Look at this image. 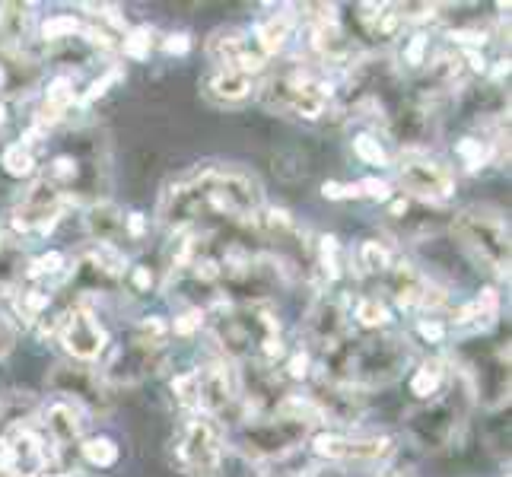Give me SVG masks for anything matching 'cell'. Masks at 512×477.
<instances>
[{
    "label": "cell",
    "instance_id": "18",
    "mask_svg": "<svg viewBox=\"0 0 512 477\" xmlns=\"http://www.w3.org/2000/svg\"><path fill=\"white\" fill-rule=\"evenodd\" d=\"M306 331H309V338L315 344H322V347L331 350L347 331L344 306L334 296H319V299H315V306L309 309V315H306Z\"/></svg>",
    "mask_w": 512,
    "mask_h": 477
},
{
    "label": "cell",
    "instance_id": "40",
    "mask_svg": "<svg viewBox=\"0 0 512 477\" xmlns=\"http://www.w3.org/2000/svg\"><path fill=\"white\" fill-rule=\"evenodd\" d=\"M61 268H64V255H61V252H48V255H42V258L29 261V271H26V277H45V274H58Z\"/></svg>",
    "mask_w": 512,
    "mask_h": 477
},
{
    "label": "cell",
    "instance_id": "12",
    "mask_svg": "<svg viewBox=\"0 0 512 477\" xmlns=\"http://www.w3.org/2000/svg\"><path fill=\"white\" fill-rule=\"evenodd\" d=\"M55 334L61 338L70 357L83 360V363L96 360L105 347V331L86 306H70L67 312H61L55 322Z\"/></svg>",
    "mask_w": 512,
    "mask_h": 477
},
{
    "label": "cell",
    "instance_id": "37",
    "mask_svg": "<svg viewBox=\"0 0 512 477\" xmlns=\"http://www.w3.org/2000/svg\"><path fill=\"white\" fill-rule=\"evenodd\" d=\"M319 264H322V271H325L328 280H334L341 274V245L334 236L319 239Z\"/></svg>",
    "mask_w": 512,
    "mask_h": 477
},
{
    "label": "cell",
    "instance_id": "34",
    "mask_svg": "<svg viewBox=\"0 0 512 477\" xmlns=\"http://www.w3.org/2000/svg\"><path fill=\"white\" fill-rule=\"evenodd\" d=\"M16 293H20V303H16V306H20V315L26 318V322L32 325V322H39V318H42V312L48 309V303H51V296L48 293H42V290H16Z\"/></svg>",
    "mask_w": 512,
    "mask_h": 477
},
{
    "label": "cell",
    "instance_id": "49",
    "mask_svg": "<svg viewBox=\"0 0 512 477\" xmlns=\"http://www.w3.org/2000/svg\"><path fill=\"white\" fill-rule=\"evenodd\" d=\"M10 347H13V331L4 322H0V357H4Z\"/></svg>",
    "mask_w": 512,
    "mask_h": 477
},
{
    "label": "cell",
    "instance_id": "26",
    "mask_svg": "<svg viewBox=\"0 0 512 477\" xmlns=\"http://www.w3.org/2000/svg\"><path fill=\"white\" fill-rule=\"evenodd\" d=\"M312 45L315 51L325 58V61H334V64H341L350 58V39H347V32L341 29V23H319L312 29Z\"/></svg>",
    "mask_w": 512,
    "mask_h": 477
},
{
    "label": "cell",
    "instance_id": "46",
    "mask_svg": "<svg viewBox=\"0 0 512 477\" xmlns=\"http://www.w3.org/2000/svg\"><path fill=\"white\" fill-rule=\"evenodd\" d=\"M420 334H423V338H427V341H443L446 338V325L443 322H439V318H430V322H420Z\"/></svg>",
    "mask_w": 512,
    "mask_h": 477
},
{
    "label": "cell",
    "instance_id": "7",
    "mask_svg": "<svg viewBox=\"0 0 512 477\" xmlns=\"http://www.w3.org/2000/svg\"><path fill=\"white\" fill-rule=\"evenodd\" d=\"M261 99H264V105H271V109H277V112L315 121V118L325 115L331 90L325 83L315 80L312 74H306V70L296 67V70L277 74L268 86H264Z\"/></svg>",
    "mask_w": 512,
    "mask_h": 477
},
{
    "label": "cell",
    "instance_id": "29",
    "mask_svg": "<svg viewBox=\"0 0 512 477\" xmlns=\"http://www.w3.org/2000/svg\"><path fill=\"white\" fill-rule=\"evenodd\" d=\"M80 455L96 468H112L118 462V446L109 436H93V439H83L80 443Z\"/></svg>",
    "mask_w": 512,
    "mask_h": 477
},
{
    "label": "cell",
    "instance_id": "38",
    "mask_svg": "<svg viewBox=\"0 0 512 477\" xmlns=\"http://www.w3.org/2000/svg\"><path fill=\"white\" fill-rule=\"evenodd\" d=\"M74 32H80V23L74 16H51V20L42 26V39L61 42V39H74Z\"/></svg>",
    "mask_w": 512,
    "mask_h": 477
},
{
    "label": "cell",
    "instance_id": "14",
    "mask_svg": "<svg viewBox=\"0 0 512 477\" xmlns=\"http://www.w3.org/2000/svg\"><path fill=\"white\" fill-rule=\"evenodd\" d=\"M207 58L217 67L239 70V74H258L264 70V55L252 48L249 32H242L236 26H223L207 39Z\"/></svg>",
    "mask_w": 512,
    "mask_h": 477
},
{
    "label": "cell",
    "instance_id": "13",
    "mask_svg": "<svg viewBox=\"0 0 512 477\" xmlns=\"http://www.w3.org/2000/svg\"><path fill=\"white\" fill-rule=\"evenodd\" d=\"M61 207H64V194L42 179L20 194L13 210V226L23 229V233H48L58 223Z\"/></svg>",
    "mask_w": 512,
    "mask_h": 477
},
{
    "label": "cell",
    "instance_id": "35",
    "mask_svg": "<svg viewBox=\"0 0 512 477\" xmlns=\"http://www.w3.org/2000/svg\"><path fill=\"white\" fill-rule=\"evenodd\" d=\"M121 51H125V55L134 58V61H147L150 58V29L137 26V29L125 32V39H121Z\"/></svg>",
    "mask_w": 512,
    "mask_h": 477
},
{
    "label": "cell",
    "instance_id": "27",
    "mask_svg": "<svg viewBox=\"0 0 512 477\" xmlns=\"http://www.w3.org/2000/svg\"><path fill=\"white\" fill-rule=\"evenodd\" d=\"M290 26H293V20L287 13H277V16H271V20H264L258 29H255V39H258V51L261 55H277L280 48L287 45V39H290Z\"/></svg>",
    "mask_w": 512,
    "mask_h": 477
},
{
    "label": "cell",
    "instance_id": "45",
    "mask_svg": "<svg viewBox=\"0 0 512 477\" xmlns=\"http://www.w3.org/2000/svg\"><path fill=\"white\" fill-rule=\"evenodd\" d=\"M150 287H153V274H150V268H144V264H137V268L131 271V290H134V293H150Z\"/></svg>",
    "mask_w": 512,
    "mask_h": 477
},
{
    "label": "cell",
    "instance_id": "30",
    "mask_svg": "<svg viewBox=\"0 0 512 477\" xmlns=\"http://www.w3.org/2000/svg\"><path fill=\"white\" fill-rule=\"evenodd\" d=\"M0 166H4V172L13 175V179H26V175L35 172V156L26 144H10L4 156H0Z\"/></svg>",
    "mask_w": 512,
    "mask_h": 477
},
{
    "label": "cell",
    "instance_id": "11",
    "mask_svg": "<svg viewBox=\"0 0 512 477\" xmlns=\"http://www.w3.org/2000/svg\"><path fill=\"white\" fill-rule=\"evenodd\" d=\"M45 385L51 388L55 395L70 398L77 404L80 411H90V414H109L112 408V398H109V388L102 385V379L86 366H70V363H58L51 369V376L45 379Z\"/></svg>",
    "mask_w": 512,
    "mask_h": 477
},
{
    "label": "cell",
    "instance_id": "17",
    "mask_svg": "<svg viewBox=\"0 0 512 477\" xmlns=\"http://www.w3.org/2000/svg\"><path fill=\"white\" fill-rule=\"evenodd\" d=\"M309 401L315 404V411H319L322 420H334V423H353L363 411L360 395H353L350 385L331 382V379H322L315 385Z\"/></svg>",
    "mask_w": 512,
    "mask_h": 477
},
{
    "label": "cell",
    "instance_id": "42",
    "mask_svg": "<svg viewBox=\"0 0 512 477\" xmlns=\"http://www.w3.org/2000/svg\"><path fill=\"white\" fill-rule=\"evenodd\" d=\"M357 191L366 194V198H376V201H388V198H392V188H388L385 182H379V179H363L357 185Z\"/></svg>",
    "mask_w": 512,
    "mask_h": 477
},
{
    "label": "cell",
    "instance_id": "39",
    "mask_svg": "<svg viewBox=\"0 0 512 477\" xmlns=\"http://www.w3.org/2000/svg\"><path fill=\"white\" fill-rule=\"evenodd\" d=\"M455 150H458V156L465 159L468 169H478L481 163H487V156H490V147L481 144V140H474V137H465Z\"/></svg>",
    "mask_w": 512,
    "mask_h": 477
},
{
    "label": "cell",
    "instance_id": "43",
    "mask_svg": "<svg viewBox=\"0 0 512 477\" xmlns=\"http://www.w3.org/2000/svg\"><path fill=\"white\" fill-rule=\"evenodd\" d=\"M201 325H204V312L201 309H191L182 318H175V334H191V331H198Z\"/></svg>",
    "mask_w": 512,
    "mask_h": 477
},
{
    "label": "cell",
    "instance_id": "36",
    "mask_svg": "<svg viewBox=\"0 0 512 477\" xmlns=\"http://www.w3.org/2000/svg\"><path fill=\"white\" fill-rule=\"evenodd\" d=\"M388 318L392 315H388L385 303H379V299H373V296H366L357 303V322L366 328H382V325H388Z\"/></svg>",
    "mask_w": 512,
    "mask_h": 477
},
{
    "label": "cell",
    "instance_id": "6",
    "mask_svg": "<svg viewBox=\"0 0 512 477\" xmlns=\"http://www.w3.org/2000/svg\"><path fill=\"white\" fill-rule=\"evenodd\" d=\"M312 423L287 417V414H271V417H252L249 423H242L236 446L249 458H280L293 452L296 446H303V439L309 436Z\"/></svg>",
    "mask_w": 512,
    "mask_h": 477
},
{
    "label": "cell",
    "instance_id": "3",
    "mask_svg": "<svg viewBox=\"0 0 512 477\" xmlns=\"http://www.w3.org/2000/svg\"><path fill=\"white\" fill-rule=\"evenodd\" d=\"M411 360V347L404 338L382 334V338H353L338 341L328 350L331 382H341L350 388L360 385H385L401 376V369Z\"/></svg>",
    "mask_w": 512,
    "mask_h": 477
},
{
    "label": "cell",
    "instance_id": "4",
    "mask_svg": "<svg viewBox=\"0 0 512 477\" xmlns=\"http://www.w3.org/2000/svg\"><path fill=\"white\" fill-rule=\"evenodd\" d=\"M172 392L179 395L185 408H198L207 417H217L226 414L242 398V379L236 376L233 366L210 363L175 379Z\"/></svg>",
    "mask_w": 512,
    "mask_h": 477
},
{
    "label": "cell",
    "instance_id": "28",
    "mask_svg": "<svg viewBox=\"0 0 512 477\" xmlns=\"http://www.w3.org/2000/svg\"><path fill=\"white\" fill-rule=\"evenodd\" d=\"M35 408H39V404H35L32 395L13 392V395H4V398H0V436H4L10 427H16V423L32 420Z\"/></svg>",
    "mask_w": 512,
    "mask_h": 477
},
{
    "label": "cell",
    "instance_id": "22",
    "mask_svg": "<svg viewBox=\"0 0 512 477\" xmlns=\"http://www.w3.org/2000/svg\"><path fill=\"white\" fill-rule=\"evenodd\" d=\"M385 277H388V290H392L398 306H404V309L423 306V296H427L430 284L423 280V274L414 268V264H392Z\"/></svg>",
    "mask_w": 512,
    "mask_h": 477
},
{
    "label": "cell",
    "instance_id": "5",
    "mask_svg": "<svg viewBox=\"0 0 512 477\" xmlns=\"http://www.w3.org/2000/svg\"><path fill=\"white\" fill-rule=\"evenodd\" d=\"M452 233L493 274H509V229L500 217H490L484 210H462L452 217Z\"/></svg>",
    "mask_w": 512,
    "mask_h": 477
},
{
    "label": "cell",
    "instance_id": "44",
    "mask_svg": "<svg viewBox=\"0 0 512 477\" xmlns=\"http://www.w3.org/2000/svg\"><path fill=\"white\" fill-rule=\"evenodd\" d=\"M322 194L331 201H341V198H360L357 185H338V182H325L322 185Z\"/></svg>",
    "mask_w": 512,
    "mask_h": 477
},
{
    "label": "cell",
    "instance_id": "41",
    "mask_svg": "<svg viewBox=\"0 0 512 477\" xmlns=\"http://www.w3.org/2000/svg\"><path fill=\"white\" fill-rule=\"evenodd\" d=\"M427 48H430V39L423 32L411 35L408 48H404V61H408V67H423L427 64Z\"/></svg>",
    "mask_w": 512,
    "mask_h": 477
},
{
    "label": "cell",
    "instance_id": "48",
    "mask_svg": "<svg viewBox=\"0 0 512 477\" xmlns=\"http://www.w3.org/2000/svg\"><path fill=\"white\" fill-rule=\"evenodd\" d=\"M306 366H309V357H306V353H296V357L290 360V376H306Z\"/></svg>",
    "mask_w": 512,
    "mask_h": 477
},
{
    "label": "cell",
    "instance_id": "31",
    "mask_svg": "<svg viewBox=\"0 0 512 477\" xmlns=\"http://www.w3.org/2000/svg\"><path fill=\"white\" fill-rule=\"evenodd\" d=\"M360 268L366 271V274H388V268H392V252L385 249L382 242H376V239H366L363 245H360Z\"/></svg>",
    "mask_w": 512,
    "mask_h": 477
},
{
    "label": "cell",
    "instance_id": "20",
    "mask_svg": "<svg viewBox=\"0 0 512 477\" xmlns=\"http://www.w3.org/2000/svg\"><path fill=\"white\" fill-rule=\"evenodd\" d=\"M160 363H163L160 347H150V344L134 341L128 350H118L115 353V360L109 363V379L131 385V382H140L144 376L156 373V369H160Z\"/></svg>",
    "mask_w": 512,
    "mask_h": 477
},
{
    "label": "cell",
    "instance_id": "23",
    "mask_svg": "<svg viewBox=\"0 0 512 477\" xmlns=\"http://www.w3.org/2000/svg\"><path fill=\"white\" fill-rule=\"evenodd\" d=\"M357 20L366 32V39H373V42H392L398 39V32H401V16L395 7H385V4H360L357 7Z\"/></svg>",
    "mask_w": 512,
    "mask_h": 477
},
{
    "label": "cell",
    "instance_id": "2",
    "mask_svg": "<svg viewBox=\"0 0 512 477\" xmlns=\"http://www.w3.org/2000/svg\"><path fill=\"white\" fill-rule=\"evenodd\" d=\"M217 344L236 360H252V366L271 369L284 357V341H280V322L264 303H249L236 309H220L210 318Z\"/></svg>",
    "mask_w": 512,
    "mask_h": 477
},
{
    "label": "cell",
    "instance_id": "21",
    "mask_svg": "<svg viewBox=\"0 0 512 477\" xmlns=\"http://www.w3.org/2000/svg\"><path fill=\"white\" fill-rule=\"evenodd\" d=\"M86 229H90V236L96 239V245H115L128 236V229H125V214L109 204V201H102V204H93L90 210H86Z\"/></svg>",
    "mask_w": 512,
    "mask_h": 477
},
{
    "label": "cell",
    "instance_id": "50",
    "mask_svg": "<svg viewBox=\"0 0 512 477\" xmlns=\"http://www.w3.org/2000/svg\"><path fill=\"white\" fill-rule=\"evenodd\" d=\"M385 477H411V474H385Z\"/></svg>",
    "mask_w": 512,
    "mask_h": 477
},
{
    "label": "cell",
    "instance_id": "19",
    "mask_svg": "<svg viewBox=\"0 0 512 477\" xmlns=\"http://www.w3.org/2000/svg\"><path fill=\"white\" fill-rule=\"evenodd\" d=\"M45 430H48V439H51V446H55V455L61 462L70 449L80 446V436H83L80 408H77V404H70V401L51 404V408L45 411Z\"/></svg>",
    "mask_w": 512,
    "mask_h": 477
},
{
    "label": "cell",
    "instance_id": "15",
    "mask_svg": "<svg viewBox=\"0 0 512 477\" xmlns=\"http://www.w3.org/2000/svg\"><path fill=\"white\" fill-rule=\"evenodd\" d=\"M398 182L417 201H443L455 191V175L443 163H430V159H404Z\"/></svg>",
    "mask_w": 512,
    "mask_h": 477
},
{
    "label": "cell",
    "instance_id": "8",
    "mask_svg": "<svg viewBox=\"0 0 512 477\" xmlns=\"http://www.w3.org/2000/svg\"><path fill=\"white\" fill-rule=\"evenodd\" d=\"M175 458H179V465L191 477H220V471H223L220 423L207 414L191 417L182 427L179 446H175Z\"/></svg>",
    "mask_w": 512,
    "mask_h": 477
},
{
    "label": "cell",
    "instance_id": "47",
    "mask_svg": "<svg viewBox=\"0 0 512 477\" xmlns=\"http://www.w3.org/2000/svg\"><path fill=\"white\" fill-rule=\"evenodd\" d=\"M191 48V39L185 32H179V35H169V42H166V51L169 55H185V51Z\"/></svg>",
    "mask_w": 512,
    "mask_h": 477
},
{
    "label": "cell",
    "instance_id": "24",
    "mask_svg": "<svg viewBox=\"0 0 512 477\" xmlns=\"http://www.w3.org/2000/svg\"><path fill=\"white\" fill-rule=\"evenodd\" d=\"M26 271H29V261H26V252L20 249V242L10 236H0V296H10L20 290Z\"/></svg>",
    "mask_w": 512,
    "mask_h": 477
},
{
    "label": "cell",
    "instance_id": "9",
    "mask_svg": "<svg viewBox=\"0 0 512 477\" xmlns=\"http://www.w3.org/2000/svg\"><path fill=\"white\" fill-rule=\"evenodd\" d=\"M465 417V395L449 392V398H433L408 417V430L423 449H443L455 436Z\"/></svg>",
    "mask_w": 512,
    "mask_h": 477
},
{
    "label": "cell",
    "instance_id": "1",
    "mask_svg": "<svg viewBox=\"0 0 512 477\" xmlns=\"http://www.w3.org/2000/svg\"><path fill=\"white\" fill-rule=\"evenodd\" d=\"M261 207V185L242 169L204 166L185 182H175L160 204V220L169 229H185L201 214H217L226 220H252Z\"/></svg>",
    "mask_w": 512,
    "mask_h": 477
},
{
    "label": "cell",
    "instance_id": "10",
    "mask_svg": "<svg viewBox=\"0 0 512 477\" xmlns=\"http://www.w3.org/2000/svg\"><path fill=\"white\" fill-rule=\"evenodd\" d=\"M121 280H125V258L112 245H93L70 268V290H77L80 296L115 293Z\"/></svg>",
    "mask_w": 512,
    "mask_h": 477
},
{
    "label": "cell",
    "instance_id": "33",
    "mask_svg": "<svg viewBox=\"0 0 512 477\" xmlns=\"http://www.w3.org/2000/svg\"><path fill=\"white\" fill-rule=\"evenodd\" d=\"M353 153H357L366 166H388V153L379 144V137H373V134H360L353 140Z\"/></svg>",
    "mask_w": 512,
    "mask_h": 477
},
{
    "label": "cell",
    "instance_id": "32",
    "mask_svg": "<svg viewBox=\"0 0 512 477\" xmlns=\"http://www.w3.org/2000/svg\"><path fill=\"white\" fill-rule=\"evenodd\" d=\"M439 385H443V363H427V366H420L414 373L411 392L417 398H433L439 392Z\"/></svg>",
    "mask_w": 512,
    "mask_h": 477
},
{
    "label": "cell",
    "instance_id": "16",
    "mask_svg": "<svg viewBox=\"0 0 512 477\" xmlns=\"http://www.w3.org/2000/svg\"><path fill=\"white\" fill-rule=\"evenodd\" d=\"M315 455L331 458V462H385L395 452V443L385 436H363V439H347V436H331L322 433L312 443Z\"/></svg>",
    "mask_w": 512,
    "mask_h": 477
},
{
    "label": "cell",
    "instance_id": "25",
    "mask_svg": "<svg viewBox=\"0 0 512 477\" xmlns=\"http://www.w3.org/2000/svg\"><path fill=\"white\" fill-rule=\"evenodd\" d=\"M255 90V83L249 74H239V70H229V67H214L207 74V93L217 96L223 102H239V99H249Z\"/></svg>",
    "mask_w": 512,
    "mask_h": 477
}]
</instances>
